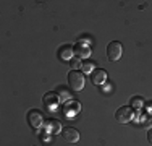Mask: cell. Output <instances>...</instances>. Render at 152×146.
<instances>
[{
	"instance_id": "cell-1",
	"label": "cell",
	"mask_w": 152,
	"mask_h": 146,
	"mask_svg": "<svg viewBox=\"0 0 152 146\" xmlns=\"http://www.w3.org/2000/svg\"><path fill=\"white\" fill-rule=\"evenodd\" d=\"M84 75H83L79 70H70L68 73V86L71 88L73 91H81L84 88Z\"/></svg>"
},
{
	"instance_id": "cell-2",
	"label": "cell",
	"mask_w": 152,
	"mask_h": 146,
	"mask_svg": "<svg viewBox=\"0 0 152 146\" xmlns=\"http://www.w3.org/2000/svg\"><path fill=\"white\" fill-rule=\"evenodd\" d=\"M133 117H134V111L129 105H121L115 112V119H117L118 123H128L133 120Z\"/></svg>"
},
{
	"instance_id": "cell-3",
	"label": "cell",
	"mask_w": 152,
	"mask_h": 146,
	"mask_svg": "<svg viewBox=\"0 0 152 146\" xmlns=\"http://www.w3.org/2000/svg\"><path fill=\"white\" fill-rule=\"evenodd\" d=\"M107 58L110 62H117L118 58L121 57V54H123V46H121V42H118V41H112V42H108V46H107Z\"/></svg>"
},
{
	"instance_id": "cell-4",
	"label": "cell",
	"mask_w": 152,
	"mask_h": 146,
	"mask_svg": "<svg viewBox=\"0 0 152 146\" xmlns=\"http://www.w3.org/2000/svg\"><path fill=\"white\" fill-rule=\"evenodd\" d=\"M75 55L78 58H89L91 57V47H89V42H83L78 41L75 44Z\"/></svg>"
},
{
	"instance_id": "cell-5",
	"label": "cell",
	"mask_w": 152,
	"mask_h": 146,
	"mask_svg": "<svg viewBox=\"0 0 152 146\" xmlns=\"http://www.w3.org/2000/svg\"><path fill=\"white\" fill-rule=\"evenodd\" d=\"M28 123H29L31 128H39V127L44 123V119H42V114L39 111H36V109H32V111L28 112Z\"/></svg>"
},
{
	"instance_id": "cell-6",
	"label": "cell",
	"mask_w": 152,
	"mask_h": 146,
	"mask_svg": "<svg viewBox=\"0 0 152 146\" xmlns=\"http://www.w3.org/2000/svg\"><path fill=\"white\" fill-rule=\"evenodd\" d=\"M61 138H63L66 143H76L79 140V131L73 128V127H65L61 130Z\"/></svg>"
},
{
	"instance_id": "cell-7",
	"label": "cell",
	"mask_w": 152,
	"mask_h": 146,
	"mask_svg": "<svg viewBox=\"0 0 152 146\" xmlns=\"http://www.w3.org/2000/svg\"><path fill=\"white\" fill-rule=\"evenodd\" d=\"M89 80L92 81V85H96V86H100V85H104L105 83V80H107V73L102 70V68H94V72L89 75Z\"/></svg>"
},
{
	"instance_id": "cell-8",
	"label": "cell",
	"mask_w": 152,
	"mask_h": 146,
	"mask_svg": "<svg viewBox=\"0 0 152 146\" xmlns=\"http://www.w3.org/2000/svg\"><path fill=\"white\" fill-rule=\"evenodd\" d=\"M44 127H45V131H49V133L52 135H57V133H61V123L58 122V120L55 119H49L44 122Z\"/></svg>"
},
{
	"instance_id": "cell-9",
	"label": "cell",
	"mask_w": 152,
	"mask_h": 146,
	"mask_svg": "<svg viewBox=\"0 0 152 146\" xmlns=\"http://www.w3.org/2000/svg\"><path fill=\"white\" fill-rule=\"evenodd\" d=\"M75 55V49L73 46H70V44H65V46H61L58 49V58L60 60H68L70 62L71 58Z\"/></svg>"
},
{
	"instance_id": "cell-10",
	"label": "cell",
	"mask_w": 152,
	"mask_h": 146,
	"mask_svg": "<svg viewBox=\"0 0 152 146\" xmlns=\"http://www.w3.org/2000/svg\"><path fill=\"white\" fill-rule=\"evenodd\" d=\"M79 107H81V104H79L78 101H68L66 104H65L63 112L66 115H73V114H78L79 112Z\"/></svg>"
},
{
	"instance_id": "cell-11",
	"label": "cell",
	"mask_w": 152,
	"mask_h": 146,
	"mask_svg": "<svg viewBox=\"0 0 152 146\" xmlns=\"http://www.w3.org/2000/svg\"><path fill=\"white\" fill-rule=\"evenodd\" d=\"M58 94L55 93H47L44 94V97H42V101H44V104L47 105V107H55L57 104H58Z\"/></svg>"
},
{
	"instance_id": "cell-12",
	"label": "cell",
	"mask_w": 152,
	"mask_h": 146,
	"mask_svg": "<svg viewBox=\"0 0 152 146\" xmlns=\"http://www.w3.org/2000/svg\"><path fill=\"white\" fill-rule=\"evenodd\" d=\"M129 107H131L133 111L139 112L141 109L144 107V99L141 96H133L131 99H129Z\"/></svg>"
},
{
	"instance_id": "cell-13",
	"label": "cell",
	"mask_w": 152,
	"mask_h": 146,
	"mask_svg": "<svg viewBox=\"0 0 152 146\" xmlns=\"http://www.w3.org/2000/svg\"><path fill=\"white\" fill-rule=\"evenodd\" d=\"M141 125L144 127V128H152V115L151 114H144L141 115Z\"/></svg>"
},
{
	"instance_id": "cell-14",
	"label": "cell",
	"mask_w": 152,
	"mask_h": 146,
	"mask_svg": "<svg viewBox=\"0 0 152 146\" xmlns=\"http://www.w3.org/2000/svg\"><path fill=\"white\" fill-rule=\"evenodd\" d=\"M57 94H58V97L61 101H66V99H70V93H68L66 89H65L63 86H58L57 88Z\"/></svg>"
},
{
	"instance_id": "cell-15",
	"label": "cell",
	"mask_w": 152,
	"mask_h": 146,
	"mask_svg": "<svg viewBox=\"0 0 152 146\" xmlns=\"http://www.w3.org/2000/svg\"><path fill=\"white\" fill-rule=\"evenodd\" d=\"M70 67L73 68V70H76V68H81L83 67V62H81V58H78V57H73L70 60Z\"/></svg>"
},
{
	"instance_id": "cell-16",
	"label": "cell",
	"mask_w": 152,
	"mask_h": 146,
	"mask_svg": "<svg viewBox=\"0 0 152 146\" xmlns=\"http://www.w3.org/2000/svg\"><path fill=\"white\" fill-rule=\"evenodd\" d=\"M81 70L84 72V73H89V75H91V73L94 72V65L91 63V62H83V67H81Z\"/></svg>"
},
{
	"instance_id": "cell-17",
	"label": "cell",
	"mask_w": 152,
	"mask_h": 146,
	"mask_svg": "<svg viewBox=\"0 0 152 146\" xmlns=\"http://www.w3.org/2000/svg\"><path fill=\"white\" fill-rule=\"evenodd\" d=\"M147 141H149V145L152 146V128L147 130Z\"/></svg>"
}]
</instances>
